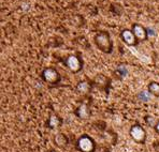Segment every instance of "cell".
I'll list each match as a JSON object with an SVG mask.
<instances>
[{"label": "cell", "mask_w": 159, "mask_h": 152, "mask_svg": "<svg viewBox=\"0 0 159 152\" xmlns=\"http://www.w3.org/2000/svg\"><path fill=\"white\" fill-rule=\"evenodd\" d=\"M75 115L80 119H87L90 116V109L87 104H82L76 108Z\"/></svg>", "instance_id": "8"}, {"label": "cell", "mask_w": 159, "mask_h": 152, "mask_svg": "<svg viewBox=\"0 0 159 152\" xmlns=\"http://www.w3.org/2000/svg\"><path fill=\"white\" fill-rule=\"evenodd\" d=\"M51 152H56V151H51Z\"/></svg>", "instance_id": "16"}, {"label": "cell", "mask_w": 159, "mask_h": 152, "mask_svg": "<svg viewBox=\"0 0 159 152\" xmlns=\"http://www.w3.org/2000/svg\"><path fill=\"white\" fill-rule=\"evenodd\" d=\"M62 119L57 115H52L48 120V127L50 128H57L61 125Z\"/></svg>", "instance_id": "9"}, {"label": "cell", "mask_w": 159, "mask_h": 152, "mask_svg": "<svg viewBox=\"0 0 159 152\" xmlns=\"http://www.w3.org/2000/svg\"><path fill=\"white\" fill-rule=\"evenodd\" d=\"M121 40L124 41V43L127 44L128 46H135L138 44V39L135 38L134 33H133L132 30L129 29H124L120 33Z\"/></svg>", "instance_id": "6"}, {"label": "cell", "mask_w": 159, "mask_h": 152, "mask_svg": "<svg viewBox=\"0 0 159 152\" xmlns=\"http://www.w3.org/2000/svg\"><path fill=\"white\" fill-rule=\"evenodd\" d=\"M148 91L151 92V94L159 98V83L152 81V83L148 85Z\"/></svg>", "instance_id": "11"}, {"label": "cell", "mask_w": 159, "mask_h": 152, "mask_svg": "<svg viewBox=\"0 0 159 152\" xmlns=\"http://www.w3.org/2000/svg\"><path fill=\"white\" fill-rule=\"evenodd\" d=\"M129 135L133 139V141L138 144H144L146 140V132L140 124H134L130 128Z\"/></svg>", "instance_id": "3"}, {"label": "cell", "mask_w": 159, "mask_h": 152, "mask_svg": "<svg viewBox=\"0 0 159 152\" xmlns=\"http://www.w3.org/2000/svg\"><path fill=\"white\" fill-rule=\"evenodd\" d=\"M95 43L97 47L104 54H111L113 50V43H112L111 37L107 31L98 32L95 36Z\"/></svg>", "instance_id": "1"}, {"label": "cell", "mask_w": 159, "mask_h": 152, "mask_svg": "<svg viewBox=\"0 0 159 152\" xmlns=\"http://www.w3.org/2000/svg\"><path fill=\"white\" fill-rule=\"evenodd\" d=\"M76 147L81 152H95L96 144L88 135H82L76 141Z\"/></svg>", "instance_id": "2"}, {"label": "cell", "mask_w": 159, "mask_h": 152, "mask_svg": "<svg viewBox=\"0 0 159 152\" xmlns=\"http://www.w3.org/2000/svg\"><path fill=\"white\" fill-rule=\"evenodd\" d=\"M55 144L57 145L58 147H60V148H64V147H66L68 144V138L64 134H61V133H60V134H57L55 136Z\"/></svg>", "instance_id": "10"}, {"label": "cell", "mask_w": 159, "mask_h": 152, "mask_svg": "<svg viewBox=\"0 0 159 152\" xmlns=\"http://www.w3.org/2000/svg\"><path fill=\"white\" fill-rule=\"evenodd\" d=\"M147 33H148V36H154L155 32H154V30L151 29V28H147Z\"/></svg>", "instance_id": "14"}, {"label": "cell", "mask_w": 159, "mask_h": 152, "mask_svg": "<svg viewBox=\"0 0 159 152\" xmlns=\"http://www.w3.org/2000/svg\"><path fill=\"white\" fill-rule=\"evenodd\" d=\"M42 78H43L44 81L48 84H58L60 81V74L59 72L56 69H53V67H45V69L42 71Z\"/></svg>", "instance_id": "4"}, {"label": "cell", "mask_w": 159, "mask_h": 152, "mask_svg": "<svg viewBox=\"0 0 159 152\" xmlns=\"http://www.w3.org/2000/svg\"><path fill=\"white\" fill-rule=\"evenodd\" d=\"M155 131H156V132H157L158 134H159V121H157V122H156V125H155Z\"/></svg>", "instance_id": "15"}, {"label": "cell", "mask_w": 159, "mask_h": 152, "mask_svg": "<svg viewBox=\"0 0 159 152\" xmlns=\"http://www.w3.org/2000/svg\"><path fill=\"white\" fill-rule=\"evenodd\" d=\"M138 99L141 102H148L151 100V92L148 90L147 91H141V92L138 94Z\"/></svg>", "instance_id": "13"}, {"label": "cell", "mask_w": 159, "mask_h": 152, "mask_svg": "<svg viewBox=\"0 0 159 152\" xmlns=\"http://www.w3.org/2000/svg\"><path fill=\"white\" fill-rule=\"evenodd\" d=\"M65 62H66L68 69L71 72H73V73H79V72L83 69V62H82V60L75 55L68 56Z\"/></svg>", "instance_id": "5"}, {"label": "cell", "mask_w": 159, "mask_h": 152, "mask_svg": "<svg viewBox=\"0 0 159 152\" xmlns=\"http://www.w3.org/2000/svg\"><path fill=\"white\" fill-rule=\"evenodd\" d=\"M132 31L134 33L135 38L138 41H145L148 38V33H147V29L143 27L142 25L139 24H133L132 25Z\"/></svg>", "instance_id": "7"}, {"label": "cell", "mask_w": 159, "mask_h": 152, "mask_svg": "<svg viewBox=\"0 0 159 152\" xmlns=\"http://www.w3.org/2000/svg\"><path fill=\"white\" fill-rule=\"evenodd\" d=\"M89 85L87 81H80L79 85L76 86V90L81 93H87L89 91Z\"/></svg>", "instance_id": "12"}]
</instances>
